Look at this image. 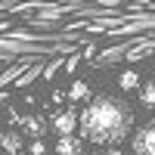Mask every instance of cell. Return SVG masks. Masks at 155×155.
I'll list each match as a JSON object with an SVG mask.
<instances>
[{"instance_id": "cell-5", "label": "cell", "mask_w": 155, "mask_h": 155, "mask_svg": "<svg viewBox=\"0 0 155 155\" xmlns=\"http://www.w3.org/2000/svg\"><path fill=\"white\" fill-rule=\"evenodd\" d=\"M140 102H143L146 109L155 112V78H152V81H146V84H140Z\"/></svg>"}, {"instance_id": "cell-1", "label": "cell", "mask_w": 155, "mask_h": 155, "mask_svg": "<svg viewBox=\"0 0 155 155\" xmlns=\"http://www.w3.org/2000/svg\"><path fill=\"white\" fill-rule=\"evenodd\" d=\"M134 112L118 96H93L81 112V137L93 146H118L130 137Z\"/></svg>"}, {"instance_id": "cell-2", "label": "cell", "mask_w": 155, "mask_h": 155, "mask_svg": "<svg viewBox=\"0 0 155 155\" xmlns=\"http://www.w3.org/2000/svg\"><path fill=\"white\" fill-rule=\"evenodd\" d=\"M130 149H134V155H155V118L149 124H143L140 130H134Z\"/></svg>"}, {"instance_id": "cell-3", "label": "cell", "mask_w": 155, "mask_h": 155, "mask_svg": "<svg viewBox=\"0 0 155 155\" xmlns=\"http://www.w3.org/2000/svg\"><path fill=\"white\" fill-rule=\"evenodd\" d=\"M53 130L62 137V134H74L78 127H81V115L78 112H59V115H53Z\"/></svg>"}, {"instance_id": "cell-8", "label": "cell", "mask_w": 155, "mask_h": 155, "mask_svg": "<svg viewBox=\"0 0 155 155\" xmlns=\"http://www.w3.org/2000/svg\"><path fill=\"white\" fill-rule=\"evenodd\" d=\"M25 130H28L31 137H41L44 134V121L41 118H28V121H25Z\"/></svg>"}, {"instance_id": "cell-9", "label": "cell", "mask_w": 155, "mask_h": 155, "mask_svg": "<svg viewBox=\"0 0 155 155\" xmlns=\"http://www.w3.org/2000/svg\"><path fill=\"white\" fill-rule=\"evenodd\" d=\"M3 146H6V149H19V137H16V134H9V137L3 140Z\"/></svg>"}, {"instance_id": "cell-11", "label": "cell", "mask_w": 155, "mask_h": 155, "mask_svg": "<svg viewBox=\"0 0 155 155\" xmlns=\"http://www.w3.org/2000/svg\"><path fill=\"white\" fill-rule=\"evenodd\" d=\"M96 155H124V152H121V149H115V146H102Z\"/></svg>"}, {"instance_id": "cell-6", "label": "cell", "mask_w": 155, "mask_h": 155, "mask_svg": "<svg viewBox=\"0 0 155 155\" xmlns=\"http://www.w3.org/2000/svg\"><path fill=\"white\" fill-rule=\"evenodd\" d=\"M140 84H143V81H140L137 71H124V74L118 78V87H121V90H140Z\"/></svg>"}, {"instance_id": "cell-4", "label": "cell", "mask_w": 155, "mask_h": 155, "mask_svg": "<svg viewBox=\"0 0 155 155\" xmlns=\"http://www.w3.org/2000/svg\"><path fill=\"white\" fill-rule=\"evenodd\" d=\"M84 137H74V134H62L56 140V155H84Z\"/></svg>"}, {"instance_id": "cell-10", "label": "cell", "mask_w": 155, "mask_h": 155, "mask_svg": "<svg viewBox=\"0 0 155 155\" xmlns=\"http://www.w3.org/2000/svg\"><path fill=\"white\" fill-rule=\"evenodd\" d=\"M28 152H34V155H44V140H34V143L28 146Z\"/></svg>"}, {"instance_id": "cell-7", "label": "cell", "mask_w": 155, "mask_h": 155, "mask_svg": "<svg viewBox=\"0 0 155 155\" xmlns=\"http://www.w3.org/2000/svg\"><path fill=\"white\" fill-rule=\"evenodd\" d=\"M68 96H71V99H87V96H90V84L74 81V84H71V90H68Z\"/></svg>"}]
</instances>
